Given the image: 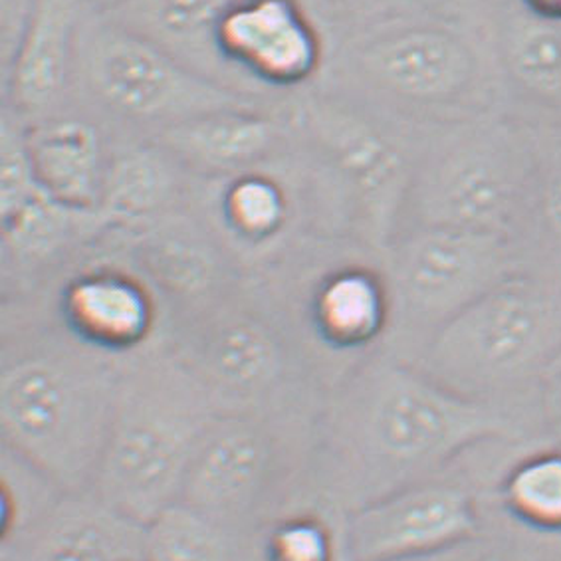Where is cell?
Listing matches in <instances>:
<instances>
[{
  "instance_id": "obj_1",
  "label": "cell",
  "mask_w": 561,
  "mask_h": 561,
  "mask_svg": "<svg viewBox=\"0 0 561 561\" xmlns=\"http://www.w3.org/2000/svg\"><path fill=\"white\" fill-rule=\"evenodd\" d=\"M510 433L499 409L379 350L325 391L308 458V506L343 516L438 477L468 448Z\"/></svg>"
},
{
  "instance_id": "obj_2",
  "label": "cell",
  "mask_w": 561,
  "mask_h": 561,
  "mask_svg": "<svg viewBox=\"0 0 561 561\" xmlns=\"http://www.w3.org/2000/svg\"><path fill=\"white\" fill-rule=\"evenodd\" d=\"M124 359L76 337L44 294L2 298L0 447L60 489H94Z\"/></svg>"
},
{
  "instance_id": "obj_3",
  "label": "cell",
  "mask_w": 561,
  "mask_h": 561,
  "mask_svg": "<svg viewBox=\"0 0 561 561\" xmlns=\"http://www.w3.org/2000/svg\"><path fill=\"white\" fill-rule=\"evenodd\" d=\"M163 340L217 415L313 425L332 385L280 298L250 274L203 312L167 328Z\"/></svg>"
},
{
  "instance_id": "obj_4",
  "label": "cell",
  "mask_w": 561,
  "mask_h": 561,
  "mask_svg": "<svg viewBox=\"0 0 561 561\" xmlns=\"http://www.w3.org/2000/svg\"><path fill=\"white\" fill-rule=\"evenodd\" d=\"M489 68L462 22L413 9L337 42L316 85L354 98L413 129H431L492 112Z\"/></svg>"
},
{
  "instance_id": "obj_5",
  "label": "cell",
  "mask_w": 561,
  "mask_h": 561,
  "mask_svg": "<svg viewBox=\"0 0 561 561\" xmlns=\"http://www.w3.org/2000/svg\"><path fill=\"white\" fill-rule=\"evenodd\" d=\"M215 415L165 340L125 357L92 492L147 526L181 500L198 440Z\"/></svg>"
},
{
  "instance_id": "obj_6",
  "label": "cell",
  "mask_w": 561,
  "mask_h": 561,
  "mask_svg": "<svg viewBox=\"0 0 561 561\" xmlns=\"http://www.w3.org/2000/svg\"><path fill=\"white\" fill-rule=\"evenodd\" d=\"M534 178L536 137L520 122L490 112L421 129L396 234L450 227L514 239L534 220Z\"/></svg>"
},
{
  "instance_id": "obj_7",
  "label": "cell",
  "mask_w": 561,
  "mask_h": 561,
  "mask_svg": "<svg viewBox=\"0 0 561 561\" xmlns=\"http://www.w3.org/2000/svg\"><path fill=\"white\" fill-rule=\"evenodd\" d=\"M240 105L268 104L195 72L105 12L83 19L70 107L102 125L114 147L156 141L198 115Z\"/></svg>"
},
{
  "instance_id": "obj_8",
  "label": "cell",
  "mask_w": 561,
  "mask_h": 561,
  "mask_svg": "<svg viewBox=\"0 0 561 561\" xmlns=\"http://www.w3.org/2000/svg\"><path fill=\"white\" fill-rule=\"evenodd\" d=\"M284 110L296 144L340 191L355 240L381 254L399 227L421 129L323 85Z\"/></svg>"
},
{
  "instance_id": "obj_9",
  "label": "cell",
  "mask_w": 561,
  "mask_h": 561,
  "mask_svg": "<svg viewBox=\"0 0 561 561\" xmlns=\"http://www.w3.org/2000/svg\"><path fill=\"white\" fill-rule=\"evenodd\" d=\"M558 357L561 284L522 268L453 318L413 365L460 396L486 401L540 377Z\"/></svg>"
},
{
  "instance_id": "obj_10",
  "label": "cell",
  "mask_w": 561,
  "mask_h": 561,
  "mask_svg": "<svg viewBox=\"0 0 561 561\" xmlns=\"http://www.w3.org/2000/svg\"><path fill=\"white\" fill-rule=\"evenodd\" d=\"M313 425L256 415H215L198 440L181 500L227 528L266 536L308 506Z\"/></svg>"
},
{
  "instance_id": "obj_11",
  "label": "cell",
  "mask_w": 561,
  "mask_h": 561,
  "mask_svg": "<svg viewBox=\"0 0 561 561\" xmlns=\"http://www.w3.org/2000/svg\"><path fill=\"white\" fill-rule=\"evenodd\" d=\"M381 266L391 294L381 350L409 364L472 301L524 268L514 239L450 227L399 230Z\"/></svg>"
},
{
  "instance_id": "obj_12",
  "label": "cell",
  "mask_w": 561,
  "mask_h": 561,
  "mask_svg": "<svg viewBox=\"0 0 561 561\" xmlns=\"http://www.w3.org/2000/svg\"><path fill=\"white\" fill-rule=\"evenodd\" d=\"M217 53L237 92L284 105L322 80L330 41L301 0H232Z\"/></svg>"
},
{
  "instance_id": "obj_13",
  "label": "cell",
  "mask_w": 561,
  "mask_h": 561,
  "mask_svg": "<svg viewBox=\"0 0 561 561\" xmlns=\"http://www.w3.org/2000/svg\"><path fill=\"white\" fill-rule=\"evenodd\" d=\"M114 244L156 291L165 312V332L249 278L193 203L146 229L114 234Z\"/></svg>"
},
{
  "instance_id": "obj_14",
  "label": "cell",
  "mask_w": 561,
  "mask_h": 561,
  "mask_svg": "<svg viewBox=\"0 0 561 561\" xmlns=\"http://www.w3.org/2000/svg\"><path fill=\"white\" fill-rule=\"evenodd\" d=\"M479 528L474 499L438 477L340 516L345 561H419L457 548Z\"/></svg>"
},
{
  "instance_id": "obj_15",
  "label": "cell",
  "mask_w": 561,
  "mask_h": 561,
  "mask_svg": "<svg viewBox=\"0 0 561 561\" xmlns=\"http://www.w3.org/2000/svg\"><path fill=\"white\" fill-rule=\"evenodd\" d=\"M44 296L76 337L105 354L129 357L165 337L163 306L114 234Z\"/></svg>"
},
{
  "instance_id": "obj_16",
  "label": "cell",
  "mask_w": 561,
  "mask_h": 561,
  "mask_svg": "<svg viewBox=\"0 0 561 561\" xmlns=\"http://www.w3.org/2000/svg\"><path fill=\"white\" fill-rule=\"evenodd\" d=\"M0 217L2 298L50 290L112 237L98 210L68 207L44 191Z\"/></svg>"
},
{
  "instance_id": "obj_17",
  "label": "cell",
  "mask_w": 561,
  "mask_h": 561,
  "mask_svg": "<svg viewBox=\"0 0 561 561\" xmlns=\"http://www.w3.org/2000/svg\"><path fill=\"white\" fill-rule=\"evenodd\" d=\"M0 561H146V524L95 492H64L19 530L2 536Z\"/></svg>"
},
{
  "instance_id": "obj_18",
  "label": "cell",
  "mask_w": 561,
  "mask_h": 561,
  "mask_svg": "<svg viewBox=\"0 0 561 561\" xmlns=\"http://www.w3.org/2000/svg\"><path fill=\"white\" fill-rule=\"evenodd\" d=\"M197 181H222L268 165L291 144L284 105H240L198 115L156 139Z\"/></svg>"
},
{
  "instance_id": "obj_19",
  "label": "cell",
  "mask_w": 561,
  "mask_h": 561,
  "mask_svg": "<svg viewBox=\"0 0 561 561\" xmlns=\"http://www.w3.org/2000/svg\"><path fill=\"white\" fill-rule=\"evenodd\" d=\"M90 0H36L12 62L2 70V107L34 124L70 107L72 64Z\"/></svg>"
},
{
  "instance_id": "obj_20",
  "label": "cell",
  "mask_w": 561,
  "mask_h": 561,
  "mask_svg": "<svg viewBox=\"0 0 561 561\" xmlns=\"http://www.w3.org/2000/svg\"><path fill=\"white\" fill-rule=\"evenodd\" d=\"M34 175L48 197L80 210H98L114 144L92 117L66 107L26 124Z\"/></svg>"
},
{
  "instance_id": "obj_21",
  "label": "cell",
  "mask_w": 561,
  "mask_h": 561,
  "mask_svg": "<svg viewBox=\"0 0 561 561\" xmlns=\"http://www.w3.org/2000/svg\"><path fill=\"white\" fill-rule=\"evenodd\" d=\"M195 179L157 141L115 146L98 213L114 234L146 229L193 203Z\"/></svg>"
},
{
  "instance_id": "obj_22",
  "label": "cell",
  "mask_w": 561,
  "mask_h": 561,
  "mask_svg": "<svg viewBox=\"0 0 561 561\" xmlns=\"http://www.w3.org/2000/svg\"><path fill=\"white\" fill-rule=\"evenodd\" d=\"M230 2L232 0H127L117 11L105 14L187 64L195 72L234 90L217 53V31Z\"/></svg>"
},
{
  "instance_id": "obj_23",
  "label": "cell",
  "mask_w": 561,
  "mask_h": 561,
  "mask_svg": "<svg viewBox=\"0 0 561 561\" xmlns=\"http://www.w3.org/2000/svg\"><path fill=\"white\" fill-rule=\"evenodd\" d=\"M496 62L526 102L561 114V22L543 21L518 0L500 2Z\"/></svg>"
},
{
  "instance_id": "obj_24",
  "label": "cell",
  "mask_w": 561,
  "mask_h": 561,
  "mask_svg": "<svg viewBox=\"0 0 561 561\" xmlns=\"http://www.w3.org/2000/svg\"><path fill=\"white\" fill-rule=\"evenodd\" d=\"M146 561H268L266 536L232 530L178 502L147 524Z\"/></svg>"
},
{
  "instance_id": "obj_25",
  "label": "cell",
  "mask_w": 561,
  "mask_h": 561,
  "mask_svg": "<svg viewBox=\"0 0 561 561\" xmlns=\"http://www.w3.org/2000/svg\"><path fill=\"white\" fill-rule=\"evenodd\" d=\"M504 502L526 526L561 531V453L528 458L504 482Z\"/></svg>"
},
{
  "instance_id": "obj_26",
  "label": "cell",
  "mask_w": 561,
  "mask_h": 561,
  "mask_svg": "<svg viewBox=\"0 0 561 561\" xmlns=\"http://www.w3.org/2000/svg\"><path fill=\"white\" fill-rule=\"evenodd\" d=\"M0 486H2V536H9L48 508L68 490L60 489L41 468L34 467L14 450L0 447Z\"/></svg>"
},
{
  "instance_id": "obj_27",
  "label": "cell",
  "mask_w": 561,
  "mask_h": 561,
  "mask_svg": "<svg viewBox=\"0 0 561 561\" xmlns=\"http://www.w3.org/2000/svg\"><path fill=\"white\" fill-rule=\"evenodd\" d=\"M337 534L318 508L294 510L266 531L268 561H335Z\"/></svg>"
},
{
  "instance_id": "obj_28",
  "label": "cell",
  "mask_w": 561,
  "mask_h": 561,
  "mask_svg": "<svg viewBox=\"0 0 561 561\" xmlns=\"http://www.w3.org/2000/svg\"><path fill=\"white\" fill-rule=\"evenodd\" d=\"M322 24L330 50L350 34L397 12L425 9V0H301Z\"/></svg>"
},
{
  "instance_id": "obj_29",
  "label": "cell",
  "mask_w": 561,
  "mask_h": 561,
  "mask_svg": "<svg viewBox=\"0 0 561 561\" xmlns=\"http://www.w3.org/2000/svg\"><path fill=\"white\" fill-rule=\"evenodd\" d=\"M534 219H540L561 242V141L540 146L536 139Z\"/></svg>"
},
{
  "instance_id": "obj_30",
  "label": "cell",
  "mask_w": 561,
  "mask_h": 561,
  "mask_svg": "<svg viewBox=\"0 0 561 561\" xmlns=\"http://www.w3.org/2000/svg\"><path fill=\"white\" fill-rule=\"evenodd\" d=\"M0 62L2 70L12 62L21 46L36 0H0Z\"/></svg>"
},
{
  "instance_id": "obj_31",
  "label": "cell",
  "mask_w": 561,
  "mask_h": 561,
  "mask_svg": "<svg viewBox=\"0 0 561 561\" xmlns=\"http://www.w3.org/2000/svg\"><path fill=\"white\" fill-rule=\"evenodd\" d=\"M518 4L543 21L561 22V0H518Z\"/></svg>"
},
{
  "instance_id": "obj_32",
  "label": "cell",
  "mask_w": 561,
  "mask_h": 561,
  "mask_svg": "<svg viewBox=\"0 0 561 561\" xmlns=\"http://www.w3.org/2000/svg\"><path fill=\"white\" fill-rule=\"evenodd\" d=\"M462 2H468V0H425L426 9L447 14V16H453L455 9L462 7Z\"/></svg>"
},
{
  "instance_id": "obj_33",
  "label": "cell",
  "mask_w": 561,
  "mask_h": 561,
  "mask_svg": "<svg viewBox=\"0 0 561 561\" xmlns=\"http://www.w3.org/2000/svg\"><path fill=\"white\" fill-rule=\"evenodd\" d=\"M98 12H114L125 4L127 0H90Z\"/></svg>"
}]
</instances>
